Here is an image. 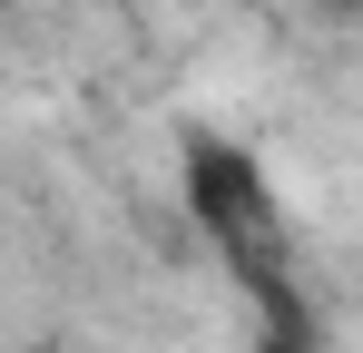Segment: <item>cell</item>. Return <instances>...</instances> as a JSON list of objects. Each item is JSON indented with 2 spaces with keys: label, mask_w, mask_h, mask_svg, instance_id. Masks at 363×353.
I'll return each mask as SVG.
<instances>
[{
  "label": "cell",
  "mask_w": 363,
  "mask_h": 353,
  "mask_svg": "<svg viewBox=\"0 0 363 353\" xmlns=\"http://www.w3.org/2000/svg\"><path fill=\"white\" fill-rule=\"evenodd\" d=\"M177 196H186L196 235L216 245V265L245 285V304H255L265 324H314V304H304V285H295V235H285V206H275V186L255 167V147L196 128L177 147Z\"/></svg>",
  "instance_id": "6da1fadb"
},
{
  "label": "cell",
  "mask_w": 363,
  "mask_h": 353,
  "mask_svg": "<svg viewBox=\"0 0 363 353\" xmlns=\"http://www.w3.org/2000/svg\"><path fill=\"white\" fill-rule=\"evenodd\" d=\"M324 10H363V0H324Z\"/></svg>",
  "instance_id": "7a4b0ae2"
}]
</instances>
